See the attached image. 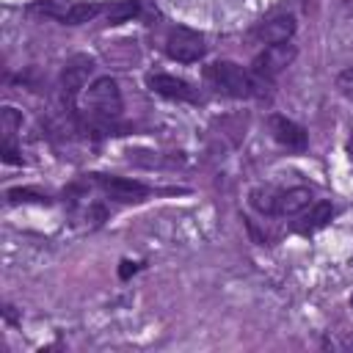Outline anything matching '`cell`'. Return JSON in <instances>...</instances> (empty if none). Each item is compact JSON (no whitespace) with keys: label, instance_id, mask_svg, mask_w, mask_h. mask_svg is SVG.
<instances>
[{"label":"cell","instance_id":"1","mask_svg":"<svg viewBox=\"0 0 353 353\" xmlns=\"http://www.w3.org/2000/svg\"><path fill=\"white\" fill-rule=\"evenodd\" d=\"M204 77H207V83H210L218 94L237 97V99H243V97H256V94H262L259 88L265 85L262 77H256L254 72H248V69H243V66H237V63H232V61L210 63V66L204 69Z\"/></svg>","mask_w":353,"mask_h":353},{"label":"cell","instance_id":"2","mask_svg":"<svg viewBox=\"0 0 353 353\" xmlns=\"http://www.w3.org/2000/svg\"><path fill=\"white\" fill-rule=\"evenodd\" d=\"M165 52H168V58L179 61V63H193L207 52V44H204V36L199 30L171 28L165 36Z\"/></svg>","mask_w":353,"mask_h":353},{"label":"cell","instance_id":"3","mask_svg":"<svg viewBox=\"0 0 353 353\" xmlns=\"http://www.w3.org/2000/svg\"><path fill=\"white\" fill-rule=\"evenodd\" d=\"M295 55H298V50H295V44H290V41L268 44V47L254 58L251 72H254L256 77H262V80H273L276 74H281V72L295 61Z\"/></svg>","mask_w":353,"mask_h":353},{"label":"cell","instance_id":"4","mask_svg":"<svg viewBox=\"0 0 353 353\" xmlns=\"http://www.w3.org/2000/svg\"><path fill=\"white\" fill-rule=\"evenodd\" d=\"M88 108L94 116L110 121L121 113V94L113 77H99L88 85Z\"/></svg>","mask_w":353,"mask_h":353},{"label":"cell","instance_id":"5","mask_svg":"<svg viewBox=\"0 0 353 353\" xmlns=\"http://www.w3.org/2000/svg\"><path fill=\"white\" fill-rule=\"evenodd\" d=\"M268 124H270L273 138H276L281 146L295 149V152H303V149H306V130H303L301 124H295L292 119H287V116H270Z\"/></svg>","mask_w":353,"mask_h":353},{"label":"cell","instance_id":"6","mask_svg":"<svg viewBox=\"0 0 353 353\" xmlns=\"http://www.w3.org/2000/svg\"><path fill=\"white\" fill-rule=\"evenodd\" d=\"M295 33V19L290 17V14H284V17H273V19H265V22H259L254 30H251V36L256 39V41H262V44H276V41H290V36Z\"/></svg>","mask_w":353,"mask_h":353},{"label":"cell","instance_id":"7","mask_svg":"<svg viewBox=\"0 0 353 353\" xmlns=\"http://www.w3.org/2000/svg\"><path fill=\"white\" fill-rule=\"evenodd\" d=\"M146 83H149V88L154 94H163L168 99H185V102H193L196 99V91L185 80H179V77H171V74H149Z\"/></svg>","mask_w":353,"mask_h":353},{"label":"cell","instance_id":"8","mask_svg":"<svg viewBox=\"0 0 353 353\" xmlns=\"http://www.w3.org/2000/svg\"><path fill=\"white\" fill-rule=\"evenodd\" d=\"M99 185L113 196V199H121V201H141L149 188L135 182V179H124V176H99Z\"/></svg>","mask_w":353,"mask_h":353},{"label":"cell","instance_id":"9","mask_svg":"<svg viewBox=\"0 0 353 353\" xmlns=\"http://www.w3.org/2000/svg\"><path fill=\"white\" fill-rule=\"evenodd\" d=\"M91 69H94L91 58H72V61L66 63L63 77H61V80H63V91H66V97H74V94L85 85Z\"/></svg>","mask_w":353,"mask_h":353},{"label":"cell","instance_id":"10","mask_svg":"<svg viewBox=\"0 0 353 353\" xmlns=\"http://www.w3.org/2000/svg\"><path fill=\"white\" fill-rule=\"evenodd\" d=\"M309 204H312V190L309 188H290V190L279 193L276 215H295Z\"/></svg>","mask_w":353,"mask_h":353},{"label":"cell","instance_id":"11","mask_svg":"<svg viewBox=\"0 0 353 353\" xmlns=\"http://www.w3.org/2000/svg\"><path fill=\"white\" fill-rule=\"evenodd\" d=\"M99 11H102V6H97V3H72V6H66V11H63L61 19L66 25H80V22L94 19Z\"/></svg>","mask_w":353,"mask_h":353},{"label":"cell","instance_id":"12","mask_svg":"<svg viewBox=\"0 0 353 353\" xmlns=\"http://www.w3.org/2000/svg\"><path fill=\"white\" fill-rule=\"evenodd\" d=\"M251 204H254L259 212H265V215H276L279 193H276V190H270V188H256V190L251 193Z\"/></svg>","mask_w":353,"mask_h":353},{"label":"cell","instance_id":"13","mask_svg":"<svg viewBox=\"0 0 353 353\" xmlns=\"http://www.w3.org/2000/svg\"><path fill=\"white\" fill-rule=\"evenodd\" d=\"M331 212H334V210H331V204H328V201H317V204H314V210H312V212L303 218L306 223L301 226V232H312V229L323 226V223L331 218Z\"/></svg>","mask_w":353,"mask_h":353},{"label":"cell","instance_id":"14","mask_svg":"<svg viewBox=\"0 0 353 353\" xmlns=\"http://www.w3.org/2000/svg\"><path fill=\"white\" fill-rule=\"evenodd\" d=\"M135 11H138V3L135 0H119V3L108 6V19H110V25H119V22L130 19Z\"/></svg>","mask_w":353,"mask_h":353},{"label":"cell","instance_id":"15","mask_svg":"<svg viewBox=\"0 0 353 353\" xmlns=\"http://www.w3.org/2000/svg\"><path fill=\"white\" fill-rule=\"evenodd\" d=\"M17 127H19V116H17L11 108H6V110H3V135H6V143L11 141V135H14Z\"/></svg>","mask_w":353,"mask_h":353},{"label":"cell","instance_id":"16","mask_svg":"<svg viewBox=\"0 0 353 353\" xmlns=\"http://www.w3.org/2000/svg\"><path fill=\"white\" fill-rule=\"evenodd\" d=\"M336 88L353 102V66L345 69V72H339V77H336Z\"/></svg>","mask_w":353,"mask_h":353},{"label":"cell","instance_id":"17","mask_svg":"<svg viewBox=\"0 0 353 353\" xmlns=\"http://www.w3.org/2000/svg\"><path fill=\"white\" fill-rule=\"evenodd\" d=\"M350 306H353V298H350Z\"/></svg>","mask_w":353,"mask_h":353}]
</instances>
